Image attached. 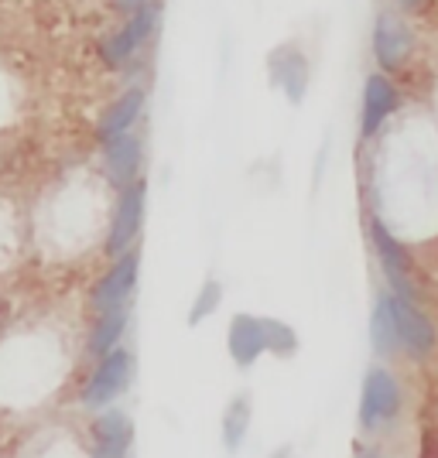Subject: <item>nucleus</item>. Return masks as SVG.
I'll list each match as a JSON object with an SVG mask.
<instances>
[{"label":"nucleus","mask_w":438,"mask_h":458,"mask_svg":"<svg viewBox=\"0 0 438 458\" xmlns=\"http://www.w3.org/2000/svg\"><path fill=\"white\" fill-rule=\"evenodd\" d=\"M158 24H161V0H154L148 7L133 11L127 18H120L116 28L103 31L96 38V62L114 72V76H133L137 65L148 58L151 52V41L158 35Z\"/></svg>","instance_id":"f257e3e1"},{"label":"nucleus","mask_w":438,"mask_h":458,"mask_svg":"<svg viewBox=\"0 0 438 458\" xmlns=\"http://www.w3.org/2000/svg\"><path fill=\"white\" fill-rule=\"evenodd\" d=\"M415 28L404 11L398 7H383L374 18V28H370V52H374V62L381 72H391L398 76L411 65L415 58Z\"/></svg>","instance_id":"f03ea898"},{"label":"nucleus","mask_w":438,"mask_h":458,"mask_svg":"<svg viewBox=\"0 0 438 458\" xmlns=\"http://www.w3.org/2000/svg\"><path fill=\"white\" fill-rule=\"evenodd\" d=\"M400 407H404V390H400L398 377L387 366H370L363 373L360 386V428L377 431L398 418Z\"/></svg>","instance_id":"7ed1b4c3"},{"label":"nucleus","mask_w":438,"mask_h":458,"mask_svg":"<svg viewBox=\"0 0 438 458\" xmlns=\"http://www.w3.org/2000/svg\"><path fill=\"white\" fill-rule=\"evenodd\" d=\"M144 216H148V182H133L127 189L116 191L114 212H110V229H107V253L120 257L133 250L144 229Z\"/></svg>","instance_id":"20e7f679"},{"label":"nucleus","mask_w":438,"mask_h":458,"mask_svg":"<svg viewBox=\"0 0 438 458\" xmlns=\"http://www.w3.org/2000/svg\"><path fill=\"white\" fill-rule=\"evenodd\" d=\"M267 79L291 106L305 103L308 82H312V62L298 41H281L267 52Z\"/></svg>","instance_id":"39448f33"},{"label":"nucleus","mask_w":438,"mask_h":458,"mask_svg":"<svg viewBox=\"0 0 438 458\" xmlns=\"http://www.w3.org/2000/svg\"><path fill=\"white\" fill-rule=\"evenodd\" d=\"M404 96H400V86L394 82L391 72H370L363 79V93H360V140L370 144L374 137L387 127V120L398 114Z\"/></svg>","instance_id":"423d86ee"},{"label":"nucleus","mask_w":438,"mask_h":458,"mask_svg":"<svg viewBox=\"0 0 438 458\" xmlns=\"http://www.w3.org/2000/svg\"><path fill=\"white\" fill-rule=\"evenodd\" d=\"M144 161H148V148H144V137L137 134V131H127V134L99 144L103 182L114 191L127 189L133 182H141V178H144Z\"/></svg>","instance_id":"0eeeda50"},{"label":"nucleus","mask_w":438,"mask_h":458,"mask_svg":"<svg viewBox=\"0 0 438 458\" xmlns=\"http://www.w3.org/2000/svg\"><path fill=\"white\" fill-rule=\"evenodd\" d=\"M131 377H133V356L127 349L116 345L114 352H107L96 363L93 377L82 386L79 401H82V407H90V411H103V407H110L131 386Z\"/></svg>","instance_id":"6e6552de"},{"label":"nucleus","mask_w":438,"mask_h":458,"mask_svg":"<svg viewBox=\"0 0 438 458\" xmlns=\"http://www.w3.org/2000/svg\"><path fill=\"white\" fill-rule=\"evenodd\" d=\"M391 294V311H394V322H398V339H400V352L411 356L415 363H425L438 345V332L432 318L415 305V298H404V294Z\"/></svg>","instance_id":"1a4fd4ad"},{"label":"nucleus","mask_w":438,"mask_h":458,"mask_svg":"<svg viewBox=\"0 0 438 458\" xmlns=\"http://www.w3.org/2000/svg\"><path fill=\"white\" fill-rule=\"evenodd\" d=\"M366 233H370V247L377 253V264H381L391 291L404 294V298H415V287H411V253H408V247L387 229V223H383L381 216H370Z\"/></svg>","instance_id":"9d476101"},{"label":"nucleus","mask_w":438,"mask_h":458,"mask_svg":"<svg viewBox=\"0 0 438 458\" xmlns=\"http://www.w3.org/2000/svg\"><path fill=\"white\" fill-rule=\"evenodd\" d=\"M137 277H141V250H127V253L114 257L110 270L96 281L93 294H90V305H93L96 315L127 305L133 291H137Z\"/></svg>","instance_id":"9b49d317"},{"label":"nucleus","mask_w":438,"mask_h":458,"mask_svg":"<svg viewBox=\"0 0 438 458\" xmlns=\"http://www.w3.org/2000/svg\"><path fill=\"white\" fill-rule=\"evenodd\" d=\"M144 110H148V86H144V82H131L127 89H120V93L99 110V116H96V127H93L96 144H107V140H114V137L133 131L137 120L144 116Z\"/></svg>","instance_id":"f8f14e48"},{"label":"nucleus","mask_w":438,"mask_h":458,"mask_svg":"<svg viewBox=\"0 0 438 458\" xmlns=\"http://www.w3.org/2000/svg\"><path fill=\"white\" fill-rule=\"evenodd\" d=\"M227 349L236 366H253L267 352V325L257 315H233L227 328Z\"/></svg>","instance_id":"ddd939ff"},{"label":"nucleus","mask_w":438,"mask_h":458,"mask_svg":"<svg viewBox=\"0 0 438 458\" xmlns=\"http://www.w3.org/2000/svg\"><path fill=\"white\" fill-rule=\"evenodd\" d=\"M93 458H127L133 445V424L124 411H107L93 420Z\"/></svg>","instance_id":"4468645a"},{"label":"nucleus","mask_w":438,"mask_h":458,"mask_svg":"<svg viewBox=\"0 0 438 458\" xmlns=\"http://www.w3.org/2000/svg\"><path fill=\"white\" fill-rule=\"evenodd\" d=\"M131 322V311L127 305L124 308H110V311H103V315H96L93 322V332H90V339H86V352L96 356V360H103L107 352H114L120 339H124V328Z\"/></svg>","instance_id":"2eb2a0df"},{"label":"nucleus","mask_w":438,"mask_h":458,"mask_svg":"<svg viewBox=\"0 0 438 458\" xmlns=\"http://www.w3.org/2000/svg\"><path fill=\"white\" fill-rule=\"evenodd\" d=\"M370 345H374L377 356L400 352L398 322H394V311H391V294H381L377 305H374V315H370Z\"/></svg>","instance_id":"dca6fc26"},{"label":"nucleus","mask_w":438,"mask_h":458,"mask_svg":"<svg viewBox=\"0 0 438 458\" xmlns=\"http://www.w3.org/2000/svg\"><path fill=\"white\" fill-rule=\"evenodd\" d=\"M219 431H223V445H227V452H236L244 438H247L250 431V397L247 394H240V397H233L227 403V411H223V420H219Z\"/></svg>","instance_id":"f3484780"},{"label":"nucleus","mask_w":438,"mask_h":458,"mask_svg":"<svg viewBox=\"0 0 438 458\" xmlns=\"http://www.w3.org/2000/svg\"><path fill=\"white\" fill-rule=\"evenodd\" d=\"M219 301H223V284L216 277H206V284L199 287L195 301L189 308V325H202L212 311H219Z\"/></svg>","instance_id":"a211bd4d"},{"label":"nucleus","mask_w":438,"mask_h":458,"mask_svg":"<svg viewBox=\"0 0 438 458\" xmlns=\"http://www.w3.org/2000/svg\"><path fill=\"white\" fill-rule=\"evenodd\" d=\"M264 325H267V352H274L281 360L298 352V332L291 325L278 322V318H264Z\"/></svg>","instance_id":"6ab92c4d"},{"label":"nucleus","mask_w":438,"mask_h":458,"mask_svg":"<svg viewBox=\"0 0 438 458\" xmlns=\"http://www.w3.org/2000/svg\"><path fill=\"white\" fill-rule=\"evenodd\" d=\"M107 4H110V11H116L120 18H127V14L141 11V7H148V4H154V0H107Z\"/></svg>","instance_id":"aec40b11"},{"label":"nucleus","mask_w":438,"mask_h":458,"mask_svg":"<svg viewBox=\"0 0 438 458\" xmlns=\"http://www.w3.org/2000/svg\"><path fill=\"white\" fill-rule=\"evenodd\" d=\"M356 458H383V455L377 452V448H363V452H360Z\"/></svg>","instance_id":"412c9836"},{"label":"nucleus","mask_w":438,"mask_h":458,"mask_svg":"<svg viewBox=\"0 0 438 458\" xmlns=\"http://www.w3.org/2000/svg\"><path fill=\"white\" fill-rule=\"evenodd\" d=\"M288 455H291V452H288V448H281V452H278L274 458H288Z\"/></svg>","instance_id":"4be33fe9"},{"label":"nucleus","mask_w":438,"mask_h":458,"mask_svg":"<svg viewBox=\"0 0 438 458\" xmlns=\"http://www.w3.org/2000/svg\"><path fill=\"white\" fill-rule=\"evenodd\" d=\"M0 311H4V301H0Z\"/></svg>","instance_id":"5701e85b"}]
</instances>
